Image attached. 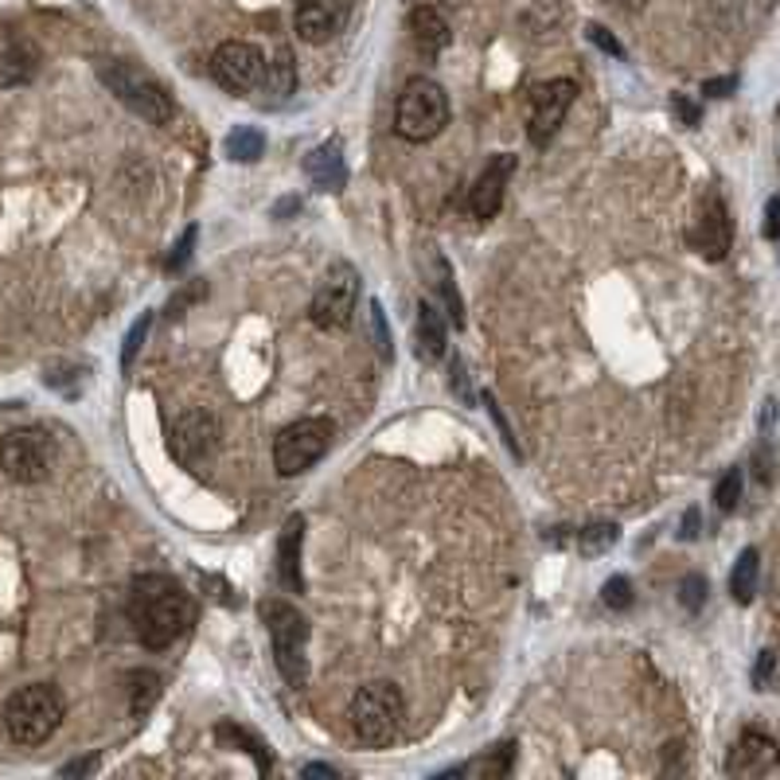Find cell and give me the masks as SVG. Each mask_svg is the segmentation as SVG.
<instances>
[{
	"mask_svg": "<svg viewBox=\"0 0 780 780\" xmlns=\"http://www.w3.org/2000/svg\"><path fill=\"white\" fill-rule=\"evenodd\" d=\"M129 621L145 648L160 652L176 644L196 621L188 590L168 574H141L129 590Z\"/></svg>",
	"mask_w": 780,
	"mask_h": 780,
	"instance_id": "obj_1",
	"label": "cell"
},
{
	"mask_svg": "<svg viewBox=\"0 0 780 780\" xmlns=\"http://www.w3.org/2000/svg\"><path fill=\"white\" fill-rule=\"evenodd\" d=\"M66 715V703L59 695V687L51 683H28L17 695H9L4 703V734L17 746H40L59 730Z\"/></svg>",
	"mask_w": 780,
	"mask_h": 780,
	"instance_id": "obj_2",
	"label": "cell"
},
{
	"mask_svg": "<svg viewBox=\"0 0 780 780\" xmlns=\"http://www.w3.org/2000/svg\"><path fill=\"white\" fill-rule=\"evenodd\" d=\"M403 715H406L403 690H398L395 683H386V679L367 683V687L355 690L352 710H347L355 738H360L363 746H371V749L391 746V741H395V734L403 730Z\"/></svg>",
	"mask_w": 780,
	"mask_h": 780,
	"instance_id": "obj_3",
	"label": "cell"
},
{
	"mask_svg": "<svg viewBox=\"0 0 780 780\" xmlns=\"http://www.w3.org/2000/svg\"><path fill=\"white\" fill-rule=\"evenodd\" d=\"M98 79H102V86H106L117 102H125L137 117H145V122H153V125L173 122V98H168V91L156 83L153 74L137 71V66L125 63V59H98Z\"/></svg>",
	"mask_w": 780,
	"mask_h": 780,
	"instance_id": "obj_4",
	"label": "cell"
},
{
	"mask_svg": "<svg viewBox=\"0 0 780 780\" xmlns=\"http://www.w3.org/2000/svg\"><path fill=\"white\" fill-rule=\"evenodd\" d=\"M266 628H270L273 641V659H278V672L285 675L289 687H304L309 679V664H304V648H309V621L301 616V609H293L289 601H262L258 605Z\"/></svg>",
	"mask_w": 780,
	"mask_h": 780,
	"instance_id": "obj_5",
	"label": "cell"
},
{
	"mask_svg": "<svg viewBox=\"0 0 780 780\" xmlns=\"http://www.w3.org/2000/svg\"><path fill=\"white\" fill-rule=\"evenodd\" d=\"M449 125V98L434 79H410L398 94V117L395 129L403 141L422 145V141H434L437 133Z\"/></svg>",
	"mask_w": 780,
	"mask_h": 780,
	"instance_id": "obj_6",
	"label": "cell"
},
{
	"mask_svg": "<svg viewBox=\"0 0 780 780\" xmlns=\"http://www.w3.org/2000/svg\"><path fill=\"white\" fill-rule=\"evenodd\" d=\"M355 304H360V273L352 262H332L312 297V324L324 332H344L355 321Z\"/></svg>",
	"mask_w": 780,
	"mask_h": 780,
	"instance_id": "obj_7",
	"label": "cell"
},
{
	"mask_svg": "<svg viewBox=\"0 0 780 780\" xmlns=\"http://www.w3.org/2000/svg\"><path fill=\"white\" fill-rule=\"evenodd\" d=\"M329 445H332L329 418H301L278 434V441H273V465H278L281 477H297V472L316 465L329 453Z\"/></svg>",
	"mask_w": 780,
	"mask_h": 780,
	"instance_id": "obj_8",
	"label": "cell"
},
{
	"mask_svg": "<svg viewBox=\"0 0 780 780\" xmlns=\"http://www.w3.org/2000/svg\"><path fill=\"white\" fill-rule=\"evenodd\" d=\"M0 468L17 485H40L51 472V441L43 429H12L0 441Z\"/></svg>",
	"mask_w": 780,
	"mask_h": 780,
	"instance_id": "obj_9",
	"label": "cell"
},
{
	"mask_svg": "<svg viewBox=\"0 0 780 780\" xmlns=\"http://www.w3.org/2000/svg\"><path fill=\"white\" fill-rule=\"evenodd\" d=\"M574 98H578V83H570V79H551V83L534 86L531 106H527V137L539 148L547 145L559 133V125L566 122Z\"/></svg>",
	"mask_w": 780,
	"mask_h": 780,
	"instance_id": "obj_10",
	"label": "cell"
},
{
	"mask_svg": "<svg viewBox=\"0 0 780 780\" xmlns=\"http://www.w3.org/2000/svg\"><path fill=\"white\" fill-rule=\"evenodd\" d=\"M211 74L222 91L250 94V91H258L266 79V55L254 48V43L230 40L211 55Z\"/></svg>",
	"mask_w": 780,
	"mask_h": 780,
	"instance_id": "obj_11",
	"label": "cell"
},
{
	"mask_svg": "<svg viewBox=\"0 0 780 780\" xmlns=\"http://www.w3.org/2000/svg\"><path fill=\"white\" fill-rule=\"evenodd\" d=\"M219 418L211 410H188L180 422L173 426V457L180 460L184 468H199L204 460H211V453L219 449Z\"/></svg>",
	"mask_w": 780,
	"mask_h": 780,
	"instance_id": "obj_12",
	"label": "cell"
},
{
	"mask_svg": "<svg viewBox=\"0 0 780 780\" xmlns=\"http://www.w3.org/2000/svg\"><path fill=\"white\" fill-rule=\"evenodd\" d=\"M690 242H695V250L707 258V262H722V258L730 254L734 227H730V211H726L718 191H707V199L698 207V222H695V230H690Z\"/></svg>",
	"mask_w": 780,
	"mask_h": 780,
	"instance_id": "obj_13",
	"label": "cell"
},
{
	"mask_svg": "<svg viewBox=\"0 0 780 780\" xmlns=\"http://www.w3.org/2000/svg\"><path fill=\"white\" fill-rule=\"evenodd\" d=\"M352 17V0H297V35L304 43H329L332 35L344 32Z\"/></svg>",
	"mask_w": 780,
	"mask_h": 780,
	"instance_id": "obj_14",
	"label": "cell"
},
{
	"mask_svg": "<svg viewBox=\"0 0 780 780\" xmlns=\"http://www.w3.org/2000/svg\"><path fill=\"white\" fill-rule=\"evenodd\" d=\"M777 761H780L777 741L761 730H746L734 741L730 757H726V772L730 777H765L769 769H777Z\"/></svg>",
	"mask_w": 780,
	"mask_h": 780,
	"instance_id": "obj_15",
	"label": "cell"
},
{
	"mask_svg": "<svg viewBox=\"0 0 780 780\" xmlns=\"http://www.w3.org/2000/svg\"><path fill=\"white\" fill-rule=\"evenodd\" d=\"M516 165H519L516 156L500 153L492 165L485 168V176H480L472 196H468V207H472L477 219H492V215L503 207V191H508V180H511V173H516Z\"/></svg>",
	"mask_w": 780,
	"mask_h": 780,
	"instance_id": "obj_16",
	"label": "cell"
},
{
	"mask_svg": "<svg viewBox=\"0 0 780 780\" xmlns=\"http://www.w3.org/2000/svg\"><path fill=\"white\" fill-rule=\"evenodd\" d=\"M304 176L321 191H344L347 184V160H344V145L336 137L316 145L309 156H304Z\"/></svg>",
	"mask_w": 780,
	"mask_h": 780,
	"instance_id": "obj_17",
	"label": "cell"
},
{
	"mask_svg": "<svg viewBox=\"0 0 780 780\" xmlns=\"http://www.w3.org/2000/svg\"><path fill=\"white\" fill-rule=\"evenodd\" d=\"M301 539H304V516H289L285 527H281L278 539V578L289 593L304 590V574H301Z\"/></svg>",
	"mask_w": 780,
	"mask_h": 780,
	"instance_id": "obj_18",
	"label": "cell"
},
{
	"mask_svg": "<svg viewBox=\"0 0 780 780\" xmlns=\"http://www.w3.org/2000/svg\"><path fill=\"white\" fill-rule=\"evenodd\" d=\"M414 344H418L422 363H437L449 347V332H445V316L437 304H418V324H414Z\"/></svg>",
	"mask_w": 780,
	"mask_h": 780,
	"instance_id": "obj_19",
	"label": "cell"
},
{
	"mask_svg": "<svg viewBox=\"0 0 780 780\" xmlns=\"http://www.w3.org/2000/svg\"><path fill=\"white\" fill-rule=\"evenodd\" d=\"M410 40H414V48H418L422 55L434 59V55H441V51L449 48L453 32H449V24H445L441 12L422 4V9L410 12Z\"/></svg>",
	"mask_w": 780,
	"mask_h": 780,
	"instance_id": "obj_20",
	"label": "cell"
},
{
	"mask_svg": "<svg viewBox=\"0 0 780 780\" xmlns=\"http://www.w3.org/2000/svg\"><path fill=\"white\" fill-rule=\"evenodd\" d=\"M266 94L270 98L266 102H285L289 94H293L297 86V66H293V51L289 48H278V55H273V63H266V79H262Z\"/></svg>",
	"mask_w": 780,
	"mask_h": 780,
	"instance_id": "obj_21",
	"label": "cell"
},
{
	"mask_svg": "<svg viewBox=\"0 0 780 780\" xmlns=\"http://www.w3.org/2000/svg\"><path fill=\"white\" fill-rule=\"evenodd\" d=\"M757 578H761V554H757L753 547H746V551L738 554V562H734V574H730V597L738 601V605H749V601L757 597Z\"/></svg>",
	"mask_w": 780,
	"mask_h": 780,
	"instance_id": "obj_22",
	"label": "cell"
},
{
	"mask_svg": "<svg viewBox=\"0 0 780 780\" xmlns=\"http://www.w3.org/2000/svg\"><path fill=\"white\" fill-rule=\"evenodd\" d=\"M40 71V55H35L28 43H17L0 55V86H20L28 83L32 74Z\"/></svg>",
	"mask_w": 780,
	"mask_h": 780,
	"instance_id": "obj_23",
	"label": "cell"
},
{
	"mask_svg": "<svg viewBox=\"0 0 780 780\" xmlns=\"http://www.w3.org/2000/svg\"><path fill=\"white\" fill-rule=\"evenodd\" d=\"M262 153H266V133L254 129V125H239V129L227 137V156L239 160V165H254Z\"/></svg>",
	"mask_w": 780,
	"mask_h": 780,
	"instance_id": "obj_24",
	"label": "cell"
},
{
	"mask_svg": "<svg viewBox=\"0 0 780 780\" xmlns=\"http://www.w3.org/2000/svg\"><path fill=\"white\" fill-rule=\"evenodd\" d=\"M215 741L219 746H235V749H247L250 757L258 761V772H270V757H266V749H262V741L258 738H250L247 730H239V726H230V722H222V726H215Z\"/></svg>",
	"mask_w": 780,
	"mask_h": 780,
	"instance_id": "obj_25",
	"label": "cell"
},
{
	"mask_svg": "<svg viewBox=\"0 0 780 780\" xmlns=\"http://www.w3.org/2000/svg\"><path fill=\"white\" fill-rule=\"evenodd\" d=\"M616 539H621V527L616 523H593V527H585V531L578 534V551H582L585 559H597V554L613 551Z\"/></svg>",
	"mask_w": 780,
	"mask_h": 780,
	"instance_id": "obj_26",
	"label": "cell"
},
{
	"mask_svg": "<svg viewBox=\"0 0 780 780\" xmlns=\"http://www.w3.org/2000/svg\"><path fill=\"white\" fill-rule=\"evenodd\" d=\"M437 289H441L445 297V312H449V324H457V329H465V304H460V293L457 285H453V270L445 258H437Z\"/></svg>",
	"mask_w": 780,
	"mask_h": 780,
	"instance_id": "obj_27",
	"label": "cell"
},
{
	"mask_svg": "<svg viewBox=\"0 0 780 780\" xmlns=\"http://www.w3.org/2000/svg\"><path fill=\"white\" fill-rule=\"evenodd\" d=\"M129 683H133V703H129L133 715H145L156 703V695H160V679H156L153 672H133Z\"/></svg>",
	"mask_w": 780,
	"mask_h": 780,
	"instance_id": "obj_28",
	"label": "cell"
},
{
	"mask_svg": "<svg viewBox=\"0 0 780 780\" xmlns=\"http://www.w3.org/2000/svg\"><path fill=\"white\" fill-rule=\"evenodd\" d=\"M741 500V468H730L722 480L715 485V508L718 511H734Z\"/></svg>",
	"mask_w": 780,
	"mask_h": 780,
	"instance_id": "obj_29",
	"label": "cell"
},
{
	"mask_svg": "<svg viewBox=\"0 0 780 780\" xmlns=\"http://www.w3.org/2000/svg\"><path fill=\"white\" fill-rule=\"evenodd\" d=\"M148 329H153V312H145V316H137V321H133L129 336H125V347H122V371L133 367V360H137L141 344H145V336H148Z\"/></svg>",
	"mask_w": 780,
	"mask_h": 780,
	"instance_id": "obj_30",
	"label": "cell"
},
{
	"mask_svg": "<svg viewBox=\"0 0 780 780\" xmlns=\"http://www.w3.org/2000/svg\"><path fill=\"white\" fill-rule=\"evenodd\" d=\"M601 601H605L609 609H633V582L628 578H609L605 585H601Z\"/></svg>",
	"mask_w": 780,
	"mask_h": 780,
	"instance_id": "obj_31",
	"label": "cell"
},
{
	"mask_svg": "<svg viewBox=\"0 0 780 780\" xmlns=\"http://www.w3.org/2000/svg\"><path fill=\"white\" fill-rule=\"evenodd\" d=\"M679 601H683V609L687 613H698V609L707 605V578H698V574H687L679 582Z\"/></svg>",
	"mask_w": 780,
	"mask_h": 780,
	"instance_id": "obj_32",
	"label": "cell"
},
{
	"mask_svg": "<svg viewBox=\"0 0 780 780\" xmlns=\"http://www.w3.org/2000/svg\"><path fill=\"white\" fill-rule=\"evenodd\" d=\"M367 312H371V332H375L378 355H383V360H395V347H391V332H386V312H383V304L371 301Z\"/></svg>",
	"mask_w": 780,
	"mask_h": 780,
	"instance_id": "obj_33",
	"label": "cell"
},
{
	"mask_svg": "<svg viewBox=\"0 0 780 780\" xmlns=\"http://www.w3.org/2000/svg\"><path fill=\"white\" fill-rule=\"evenodd\" d=\"M196 239H199V227H188L180 235V242H176L173 250H168V258H165V270L168 273H180L184 266H188V258H191V247H196Z\"/></svg>",
	"mask_w": 780,
	"mask_h": 780,
	"instance_id": "obj_34",
	"label": "cell"
},
{
	"mask_svg": "<svg viewBox=\"0 0 780 780\" xmlns=\"http://www.w3.org/2000/svg\"><path fill=\"white\" fill-rule=\"evenodd\" d=\"M511 753H516V746H500V753L492 757V761H480V765H468V769H480L485 777H503V772L511 769Z\"/></svg>",
	"mask_w": 780,
	"mask_h": 780,
	"instance_id": "obj_35",
	"label": "cell"
},
{
	"mask_svg": "<svg viewBox=\"0 0 780 780\" xmlns=\"http://www.w3.org/2000/svg\"><path fill=\"white\" fill-rule=\"evenodd\" d=\"M585 35H590V40L597 43V48L605 51V55H616V59H624V48H621V40H616V35L609 32V28H601V24H590V28H585Z\"/></svg>",
	"mask_w": 780,
	"mask_h": 780,
	"instance_id": "obj_36",
	"label": "cell"
},
{
	"mask_svg": "<svg viewBox=\"0 0 780 780\" xmlns=\"http://www.w3.org/2000/svg\"><path fill=\"white\" fill-rule=\"evenodd\" d=\"M772 672H777V652L765 648L761 656H757V667H753V687H757V690H769Z\"/></svg>",
	"mask_w": 780,
	"mask_h": 780,
	"instance_id": "obj_37",
	"label": "cell"
},
{
	"mask_svg": "<svg viewBox=\"0 0 780 780\" xmlns=\"http://www.w3.org/2000/svg\"><path fill=\"white\" fill-rule=\"evenodd\" d=\"M204 293H207V285H204V281H191V285L184 289L180 297H173V301H168V316H173V321H176V316H180V312L188 309V304L196 301V297H204Z\"/></svg>",
	"mask_w": 780,
	"mask_h": 780,
	"instance_id": "obj_38",
	"label": "cell"
},
{
	"mask_svg": "<svg viewBox=\"0 0 780 780\" xmlns=\"http://www.w3.org/2000/svg\"><path fill=\"white\" fill-rule=\"evenodd\" d=\"M734 91H738V74H726V79H710V83H703V94H707V98H730Z\"/></svg>",
	"mask_w": 780,
	"mask_h": 780,
	"instance_id": "obj_39",
	"label": "cell"
},
{
	"mask_svg": "<svg viewBox=\"0 0 780 780\" xmlns=\"http://www.w3.org/2000/svg\"><path fill=\"white\" fill-rule=\"evenodd\" d=\"M765 239H780V196H772L765 204Z\"/></svg>",
	"mask_w": 780,
	"mask_h": 780,
	"instance_id": "obj_40",
	"label": "cell"
},
{
	"mask_svg": "<svg viewBox=\"0 0 780 780\" xmlns=\"http://www.w3.org/2000/svg\"><path fill=\"white\" fill-rule=\"evenodd\" d=\"M485 403H488V414H492V418H496V426H500L503 445H508V449L519 457V445H516V437H511V429H508V422H503V414H500V406H496V398H492V395H485Z\"/></svg>",
	"mask_w": 780,
	"mask_h": 780,
	"instance_id": "obj_41",
	"label": "cell"
},
{
	"mask_svg": "<svg viewBox=\"0 0 780 780\" xmlns=\"http://www.w3.org/2000/svg\"><path fill=\"white\" fill-rule=\"evenodd\" d=\"M672 110H675V114H679L687 125H698V106H695V102L683 98V94H675V98H672Z\"/></svg>",
	"mask_w": 780,
	"mask_h": 780,
	"instance_id": "obj_42",
	"label": "cell"
},
{
	"mask_svg": "<svg viewBox=\"0 0 780 780\" xmlns=\"http://www.w3.org/2000/svg\"><path fill=\"white\" fill-rule=\"evenodd\" d=\"M98 769V757H86V761H71V765H63V777H86V772H94Z\"/></svg>",
	"mask_w": 780,
	"mask_h": 780,
	"instance_id": "obj_43",
	"label": "cell"
},
{
	"mask_svg": "<svg viewBox=\"0 0 780 780\" xmlns=\"http://www.w3.org/2000/svg\"><path fill=\"white\" fill-rule=\"evenodd\" d=\"M453 391H460V398L472 403V395H468V378H465V363L460 360H453Z\"/></svg>",
	"mask_w": 780,
	"mask_h": 780,
	"instance_id": "obj_44",
	"label": "cell"
},
{
	"mask_svg": "<svg viewBox=\"0 0 780 780\" xmlns=\"http://www.w3.org/2000/svg\"><path fill=\"white\" fill-rule=\"evenodd\" d=\"M679 534H683V539H698V511L695 508L683 516V531Z\"/></svg>",
	"mask_w": 780,
	"mask_h": 780,
	"instance_id": "obj_45",
	"label": "cell"
},
{
	"mask_svg": "<svg viewBox=\"0 0 780 780\" xmlns=\"http://www.w3.org/2000/svg\"><path fill=\"white\" fill-rule=\"evenodd\" d=\"M304 777H329V780H336V769H332V765H304Z\"/></svg>",
	"mask_w": 780,
	"mask_h": 780,
	"instance_id": "obj_46",
	"label": "cell"
}]
</instances>
